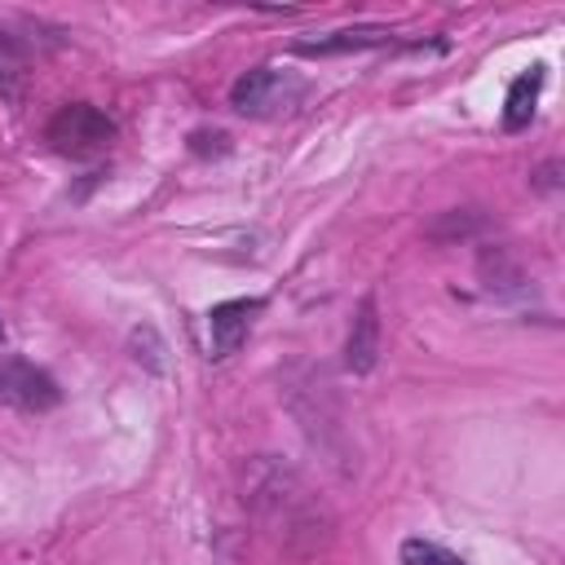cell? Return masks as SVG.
<instances>
[{
  "label": "cell",
  "instance_id": "1",
  "mask_svg": "<svg viewBox=\"0 0 565 565\" xmlns=\"http://www.w3.org/2000/svg\"><path fill=\"white\" fill-rule=\"evenodd\" d=\"M243 503L252 508L260 530H269V539L278 547H287L291 556H313L335 534V516H331L327 499L291 463H282L274 455H256L247 463Z\"/></svg>",
  "mask_w": 565,
  "mask_h": 565
},
{
  "label": "cell",
  "instance_id": "2",
  "mask_svg": "<svg viewBox=\"0 0 565 565\" xmlns=\"http://www.w3.org/2000/svg\"><path fill=\"white\" fill-rule=\"evenodd\" d=\"M44 137H49V146H53L57 154L93 159V154L110 150V141H115V119H110L106 110L88 106V102H71V106H62V110L49 119Z\"/></svg>",
  "mask_w": 565,
  "mask_h": 565
},
{
  "label": "cell",
  "instance_id": "3",
  "mask_svg": "<svg viewBox=\"0 0 565 565\" xmlns=\"http://www.w3.org/2000/svg\"><path fill=\"white\" fill-rule=\"evenodd\" d=\"M300 93H305V79L282 75V71H274V66H256V71H247V75L234 79L230 106L243 110V115H274V110L296 106Z\"/></svg>",
  "mask_w": 565,
  "mask_h": 565
},
{
  "label": "cell",
  "instance_id": "4",
  "mask_svg": "<svg viewBox=\"0 0 565 565\" xmlns=\"http://www.w3.org/2000/svg\"><path fill=\"white\" fill-rule=\"evenodd\" d=\"M0 402L13 406V411H26V415H40V411H53L62 402V388L49 371H40L35 362L26 358H4L0 362Z\"/></svg>",
  "mask_w": 565,
  "mask_h": 565
},
{
  "label": "cell",
  "instance_id": "5",
  "mask_svg": "<svg viewBox=\"0 0 565 565\" xmlns=\"http://www.w3.org/2000/svg\"><path fill=\"white\" fill-rule=\"evenodd\" d=\"M265 309V300H221V305H212V313H207V349H212V358H230L243 340H247V327H252V318Z\"/></svg>",
  "mask_w": 565,
  "mask_h": 565
},
{
  "label": "cell",
  "instance_id": "6",
  "mask_svg": "<svg viewBox=\"0 0 565 565\" xmlns=\"http://www.w3.org/2000/svg\"><path fill=\"white\" fill-rule=\"evenodd\" d=\"M393 31L380 26V22H362V26H340V31H327V35H313V40H296L291 49L305 53V57H331V53H362V49H380L388 44Z\"/></svg>",
  "mask_w": 565,
  "mask_h": 565
},
{
  "label": "cell",
  "instance_id": "7",
  "mask_svg": "<svg viewBox=\"0 0 565 565\" xmlns=\"http://www.w3.org/2000/svg\"><path fill=\"white\" fill-rule=\"evenodd\" d=\"M375 362H380V313H375V296H362L344 340V366L353 375H366Z\"/></svg>",
  "mask_w": 565,
  "mask_h": 565
},
{
  "label": "cell",
  "instance_id": "8",
  "mask_svg": "<svg viewBox=\"0 0 565 565\" xmlns=\"http://www.w3.org/2000/svg\"><path fill=\"white\" fill-rule=\"evenodd\" d=\"M539 88H543V71H539V66L512 79L508 102H503V128H525V124H530L534 102H539Z\"/></svg>",
  "mask_w": 565,
  "mask_h": 565
},
{
  "label": "cell",
  "instance_id": "9",
  "mask_svg": "<svg viewBox=\"0 0 565 565\" xmlns=\"http://www.w3.org/2000/svg\"><path fill=\"white\" fill-rule=\"evenodd\" d=\"M486 230V216L477 212V207H450V212H441L433 225H428V238L433 243H455V238H472V234H481Z\"/></svg>",
  "mask_w": 565,
  "mask_h": 565
},
{
  "label": "cell",
  "instance_id": "10",
  "mask_svg": "<svg viewBox=\"0 0 565 565\" xmlns=\"http://www.w3.org/2000/svg\"><path fill=\"white\" fill-rule=\"evenodd\" d=\"M397 556H402V565H468L459 552H450V547H441L433 539H406L397 547Z\"/></svg>",
  "mask_w": 565,
  "mask_h": 565
},
{
  "label": "cell",
  "instance_id": "11",
  "mask_svg": "<svg viewBox=\"0 0 565 565\" xmlns=\"http://www.w3.org/2000/svg\"><path fill=\"white\" fill-rule=\"evenodd\" d=\"M18 84H22V57L13 49V40L0 35V97H18Z\"/></svg>",
  "mask_w": 565,
  "mask_h": 565
},
{
  "label": "cell",
  "instance_id": "12",
  "mask_svg": "<svg viewBox=\"0 0 565 565\" xmlns=\"http://www.w3.org/2000/svg\"><path fill=\"white\" fill-rule=\"evenodd\" d=\"M0 340H4V322H0Z\"/></svg>",
  "mask_w": 565,
  "mask_h": 565
}]
</instances>
